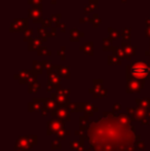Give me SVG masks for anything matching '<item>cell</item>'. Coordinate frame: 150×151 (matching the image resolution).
Wrapping results in <instances>:
<instances>
[{"mask_svg":"<svg viewBox=\"0 0 150 151\" xmlns=\"http://www.w3.org/2000/svg\"><path fill=\"white\" fill-rule=\"evenodd\" d=\"M28 3L30 4V5H33V6L41 5L42 0H28Z\"/></svg>","mask_w":150,"mask_h":151,"instance_id":"484cf974","label":"cell"},{"mask_svg":"<svg viewBox=\"0 0 150 151\" xmlns=\"http://www.w3.org/2000/svg\"><path fill=\"white\" fill-rule=\"evenodd\" d=\"M58 28H60L61 32H63V33H64V32L66 31V25H65L64 23H60V24H59V26H58Z\"/></svg>","mask_w":150,"mask_h":151,"instance_id":"83f0119b","label":"cell"},{"mask_svg":"<svg viewBox=\"0 0 150 151\" xmlns=\"http://www.w3.org/2000/svg\"><path fill=\"white\" fill-rule=\"evenodd\" d=\"M107 31H108V34H109V38L112 40H116L119 38L120 36V33L119 31H117L116 29L112 28V27H108L107 28Z\"/></svg>","mask_w":150,"mask_h":151,"instance_id":"7c38bea8","label":"cell"},{"mask_svg":"<svg viewBox=\"0 0 150 151\" xmlns=\"http://www.w3.org/2000/svg\"><path fill=\"white\" fill-rule=\"evenodd\" d=\"M79 50L81 52H83L84 54L88 55V56H94V42H85L83 45H81L79 47Z\"/></svg>","mask_w":150,"mask_h":151,"instance_id":"9c48e42d","label":"cell"},{"mask_svg":"<svg viewBox=\"0 0 150 151\" xmlns=\"http://www.w3.org/2000/svg\"><path fill=\"white\" fill-rule=\"evenodd\" d=\"M41 63H42V65H43V67L46 68V70H47L48 72L52 71V69L54 68V66L52 65V62L48 60H44V61H42Z\"/></svg>","mask_w":150,"mask_h":151,"instance_id":"7402d4cb","label":"cell"},{"mask_svg":"<svg viewBox=\"0 0 150 151\" xmlns=\"http://www.w3.org/2000/svg\"><path fill=\"white\" fill-rule=\"evenodd\" d=\"M121 1H122V2H126L128 0H121Z\"/></svg>","mask_w":150,"mask_h":151,"instance_id":"d6a6232c","label":"cell"},{"mask_svg":"<svg viewBox=\"0 0 150 151\" xmlns=\"http://www.w3.org/2000/svg\"><path fill=\"white\" fill-rule=\"evenodd\" d=\"M149 44H150V42H149ZM145 55H146L147 57H149V59H150V47H149L148 50H146V52H145Z\"/></svg>","mask_w":150,"mask_h":151,"instance_id":"f546056e","label":"cell"},{"mask_svg":"<svg viewBox=\"0 0 150 151\" xmlns=\"http://www.w3.org/2000/svg\"><path fill=\"white\" fill-rule=\"evenodd\" d=\"M58 56H60L62 60L66 59V47L65 46H61V48L58 50Z\"/></svg>","mask_w":150,"mask_h":151,"instance_id":"603a6c76","label":"cell"},{"mask_svg":"<svg viewBox=\"0 0 150 151\" xmlns=\"http://www.w3.org/2000/svg\"><path fill=\"white\" fill-rule=\"evenodd\" d=\"M28 17L32 19L34 23H42L44 19L42 18V4L33 6V8L28 9Z\"/></svg>","mask_w":150,"mask_h":151,"instance_id":"3957f363","label":"cell"},{"mask_svg":"<svg viewBox=\"0 0 150 151\" xmlns=\"http://www.w3.org/2000/svg\"><path fill=\"white\" fill-rule=\"evenodd\" d=\"M23 34H24V41L28 42L30 40V38H32L33 29H27L25 32H23Z\"/></svg>","mask_w":150,"mask_h":151,"instance_id":"44dd1931","label":"cell"},{"mask_svg":"<svg viewBox=\"0 0 150 151\" xmlns=\"http://www.w3.org/2000/svg\"><path fill=\"white\" fill-rule=\"evenodd\" d=\"M28 29V18L14 19L9 26V32H25Z\"/></svg>","mask_w":150,"mask_h":151,"instance_id":"7a4b0ae2","label":"cell"},{"mask_svg":"<svg viewBox=\"0 0 150 151\" xmlns=\"http://www.w3.org/2000/svg\"><path fill=\"white\" fill-rule=\"evenodd\" d=\"M99 5L98 0H88V2L86 4H84L83 6V12L85 16H88L90 14H93L95 12L97 7Z\"/></svg>","mask_w":150,"mask_h":151,"instance_id":"8992f818","label":"cell"},{"mask_svg":"<svg viewBox=\"0 0 150 151\" xmlns=\"http://www.w3.org/2000/svg\"><path fill=\"white\" fill-rule=\"evenodd\" d=\"M145 23H146L147 26H150V18L146 19V20H145Z\"/></svg>","mask_w":150,"mask_h":151,"instance_id":"4dcf8cb0","label":"cell"},{"mask_svg":"<svg viewBox=\"0 0 150 151\" xmlns=\"http://www.w3.org/2000/svg\"><path fill=\"white\" fill-rule=\"evenodd\" d=\"M132 29L128 28V27H122L121 28V36L123 38L124 41H130L131 40V36H132Z\"/></svg>","mask_w":150,"mask_h":151,"instance_id":"8fae6325","label":"cell"},{"mask_svg":"<svg viewBox=\"0 0 150 151\" xmlns=\"http://www.w3.org/2000/svg\"><path fill=\"white\" fill-rule=\"evenodd\" d=\"M112 52H113V56H115V57H117V58H119L120 60H122L123 58H126V56H124V52H123V50H122L121 47H118V46H114L113 50H112Z\"/></svg>","mask_w":150,"mask_h":151,"instance_id":"9a60e30c","label":"cell"},{"mask_svg":"<svg viewBox=\"0 0 150 151\" xmlns=\"http://www.w3.org/2000/svg\"><path fill=\"white\" fill-rule=\"evenodd\" d=\"M145 36L150 40V26H147L146 29H145Z\"/></svg>","mask_w":150,"mask_h":151,"instance_id":"f1b7e54d","label":"cell"},{"mask_svg":"<svg viewBox=\"0 0 150 151\" xmlns=\"http://www.w3.org/2000/svg\"><path fill=\"white\" fill-rule=\"evenodd\" d=\"M121 48H122V50H123L124 56H126V60H131L132 57L136 56V47L133 46L128 41H124V40H122Z\"/></svg>","mask_w":150,"mask_h":151,"instance_id":"277c9868","label":"cell"},{"mask_svg":"<svg viewBox=\"0 0 150 151\" xmlns=\"http://www.w3.org/2000/svg\"><path fill=\"white\" fill-rule=\"evenodd\" d=\"M108 64L109 65H114V64H116V65H120L121 64V60H120L119 58H117V57L115 56H110L108 57Z\"/></svg>","mask_w":150,"mask_h":151,"instance_id":"d6986e66","label":"cell"},{"mask_svg":"<svg viewBox=\"0 0 150 151\" xmlns=\"http://www.w3.org/2000/svg\"><path fill=\"white\" fill-rule=\"evenodd\" d=\"M79 22L81 23H90V17H88V16H84V17H82V18H80L79 19Z\"/></svg>","mask_w":150,"mask_h":151,"instance_id":"4316f807","label":"cell"},{"mask_svg":"<svg viewBox=\"0 0 150 151\" xmlns=\"http://www.w3.org/2000/svg\"><path fill=\"white\" fill-rule=\"evenodd\" d=\"M57 34V27H52V28L48 29V33H47V38L50 37H55Z\"/></svg>","mask_w":150,"mask_h":151,"instance_id":"cb8c5ba5","label":"cell"},{"mask_svg":"<svg viewBox=\"0 0 150 151\" xmlns=\"http://www.w3.org/2000/svg\"><path fill=\"white\" fill-rule=\"evenodd\" d=\"M50 3H52V4H56L57 2H58V0H50Z\"/></svg>","mask_w":150,"mask_h":151,"instance_id":"1f68e13d","label":"cell"},{"mask_svg":"<svg viewBox=\"0 0 150 151\" xmlns=\"http://www.w3.org/2000/svg\"><path fill=\"white\" fill-rule=\"evenodd\" d=\"M82 37H84V32L80 31L79 29L74 28L71 29L70 31V40L72 42H79L80 39Z\"/></svg>","mask_w":150,"mask_h":151,"instance_id":"52a82bcc","label":"cell"},{"mask_svg":"<svg viewBox=\"0 0 150 151\" xmlns=\"http://www.w3.org/2000/svg\"><path fill=\"white\" fill-rule=\"evenodd\" d=\"M37 32L39 34V37L43 38L44 40H47V33H48V29L44 28V27H38Z\"/></svg>","mask_w":150,"mask_h":151,"instance_id":"2e32d148","label":"cell"},{"mask_svg":"<svg viewBox=\"0 0 150 151\" xmlns=\"http://www.w3.org/2000/svg\"><path fill=\"white\" fill-rule=\"evenodd\" d=\"M141 88H142V82H140V80L132 79V81L128 80V91H139Z\"/></svg>","mask_w":150,"mask_h":151,"instance_id":"ba28073f","label":"cell"},{"mask_svg":"<svg viewBox=\"0 0 150 151\" xmlns=\"http://www.w3.org/2000/svg\"><path fill=\"white\" fill-rule=\"evenodd\" d=\"M37 54H38V56H50L52 52H50L46 46H41V47L37 50Z\"/></svg>","mask_w":150,"mask_h":151,"instance_id":"e0dca14e","label":"cell"},{"mask_svg":"<svg viewBox=\"0 0 150 151\" xmlns=\"http://www.w3.org/2000/svg\"><path fill=\"white\" fill-rule=\"evenodd\" d=\"M46 40H44L43 38L41 37H32L30 38V40L28 41V50L30 52H33V50H38L40 47H41L42 42H45Z\"/></svg>","mask_w":150,"mask_h":151,"instance_id":"5b68a950","label":"cell"},{"mask_svg":"<svg viewBox=\"0 0 150 151\" xmlns=\"http://www.w3.org/2000/svg\"><path fill=\"white\" fill-rule=\"evenodd\" d=\"M112 39L110 38H104L103 39V50H112L114 46L112 45Z\"/></svg>","mask_w":150,"mask_h":151,"instance_id":"5bb4252c","label":"cell"},{"mask_svg":"<svg viewBox=\"0 0 150 151\" xmlns=\"http://www.w3.org/2000/svg\"><path fill=\"white\" fill-rule=\"evenodd\" d=\"M101 23H102V19L99 17V14H93V17L90 18V24H92L94 28H98L99 25H100Z\"/></svg>","mask_w":150,"mask_h":151,"instance_id":"4fadbf2b","label":"cell"},{"mask_svg":"<svg viewBox=\"0 0 150 151\" xmlns=\"http://www.w3.org/2000/svg\"><path fill=\"white\" fill-rule=\"evenodd\" d=\"M42 69H43V65H42V63L37 62V61H33V70H34L36 73L40 74L42 72Z\"/></svg>","mask_w":150,"mask_h":151,"instance_id":"ac0fdd59","label":"cell"},{"mask_svg":"<svg viewBox=\"0 0 150 151\" xmlns=\"http://www.w3.org/2000/svg\"><path fill=\"white\" fill-rule=\"evenodd\" d=\"M54 69H57L58 73L63 77L69 78L70 77V72H69V67H62V66H54Z\"/></svg>","mask_w":150,"mask_h":151,"instance_id":"30bf717a","label":"cell"},{"mask_svg":"<svg viewBox=\"0 0 150 151\" xmlns=\"http://www.w3.org/2000/svg\"><path fill=\"white\" fill-rule=\"evenodd\" d=\"M60 19H61V14H55L50 17V21H52V23H54L56 25L57 28H58L59 24H60Z\"/></svg>","mask_w":150,"mask_h":151,"instance_id":"ffe728a7","label":"cell"},{"mask_svg":"<svg viewBox=\"0 0 150 151\" xmlns=\"http://www.w3.org/2000/svg\"><path fill=\"white\" fill-rule=\"evenodd\" d=\"M150 75V64L146 61H134L126 67L128 79H137L144 81Z\"/></svg>","mask_w":150,"mask_h":151,"instance_id":"6da1fadb","label":"cell"},{"mask_svg":"<svg viewBox=\"0 0 150 151\" xmlns=\"http://www.w3.org/2000/svg\"><path fill=\"white\" fill-rule=\"evenodd\" d=\"M42 27H44L46 29L52 28V21H50V19H44L43 22H42Z\"/></svg>","mask_w":150,"mask_h":151,"instance_id":"d4e9b609","label":"cell"}]
</instances>
